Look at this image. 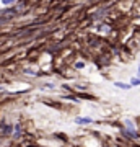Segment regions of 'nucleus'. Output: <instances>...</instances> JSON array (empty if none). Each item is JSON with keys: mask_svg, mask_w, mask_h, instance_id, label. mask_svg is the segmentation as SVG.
Instances as JSON below:
<instances>
[{"mask_svg": "<svg viewBox=\"0 0 140 147\" xmlns=\"http://www.w3.org/2000/svg\"><path fill=\"white\" fill-rule=\"evenodd\" d=\"M139 72H140V69H139Z\"/></svg>", "mask_w": 140, "mask_h": 147, "instance_id": "5", "label": "nucleus"}, {"mask_svg": "<svg viewBox=\"0 0 140 147\" xmlns=\"http://www.w3.org/2000/svg\"><path fill=\"white\" fill-rule=\"evenodd\" d=\"M130 82H132V85H140V79H132Z\"/></svg>", "mask_w": 140, "mask_h": 147, "instance_id": "4", "label": "nucleus"}, {"mask_svg": "<svg viewBox=\"0 0 140 147\" xmlns=\"http://www.w3.org/2000/svg\"><path fill=\"white\" fill-rule=\"evenodd\" d=\"M77 123L78 124H88V123H91V119L90 118H77Z\"/></svg>", "mask_w": 140, "mask_h": 147, "instance_id": "1", "label": "nucleus"}, {"mask_svg": "<svg viewBox=\"0 0 140 147\" xmlns=\"http://www.w3.org/2000/svg\"><path fill=\"white\" fill-rule=\"evenodd\" d=\"M2 3L3 5H11V3H15V0H2Z\"/></svg>", "mask_w": 140, "mask_h": 147, "instance_id": "2", "label": "nucleus"}, {"mask_svg": "<svg viewBox=\"0 0 140 147\" xmlns=\"http://www.w3.org/2000/svg\"><path fill=\"white\" fill-rule=\"evenodd\" d=\"M116 87H121V88H129V85H124V84H119V82H116Z\"/></svg>", "mask_w": 140, "mask_h": 147, "instance_id": "3", "label": "nucleus"}]
</instances>
